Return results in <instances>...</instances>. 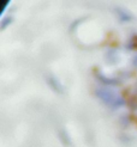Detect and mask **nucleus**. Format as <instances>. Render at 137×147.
Instances as JSON below:
<instances>
[{"label": "nucleus", "instance_id": "obj_1", "mask_svg": "<svg viewBox=\"0 0 137 147\" xmlns=\"http://www.w3.org/2000/svg\"><path fill=\"white\" fill-rule=\"evenodd\" d=\"M95 94L104 104H106L111 109H118L119 107L124 105V99H123L115 91H112L110 89H107V87L97 89L95 91Z\"/></svg>", "mask_w": 137, "mask_h": 147}, {"label": "nucleus", "instance_id": "obj_2", "mask_svg": "<svg viewBox=\"0 0 137 147\" xmlns=\"http://www.w3.org/2000/svg\"><path fill=\"white\" fill-rule=\"evenodd\" d=\"M118 12H120V14H118V16L120 17V20H121V22H127V20L131 19V16H130V14H127L124 10H118Z\"/></svg>", "mask_w": 137, "mask_h": 147}, {"label": "nucleus", "instance_id": "obj_3", "mask_svg": "<svg viewBox=\"0 0 137 147\" xmlns=\"http://www.w3.org/2000/svg\"><path fill=\"white\" fill-rule=\"evenodd\" d=\"M134 66L137 68V54H136V55H135V57H134Z\"/></svg>", "mask_w": 137, "mask_h": 147}]
</instances>
